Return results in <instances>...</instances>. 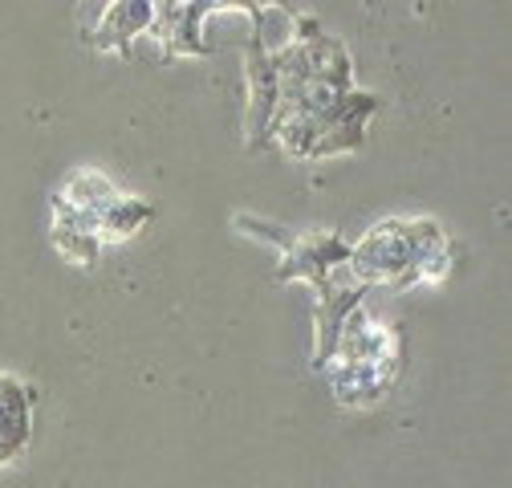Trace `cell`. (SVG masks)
Listing matches in <instances>:
<instances>
[{"mask_svg":"<svg viewBox=\"0 0 512 488\" xmlns=\"http://www.w3.org/2000/svg\"><path fill=\"white\" fill-rule=\"evenodd\" d=\"M236 232L261 236V240H277V249L285 253L281 269L273 273L277 281H309L317 289V350L313 362L326 366V358L334 354L346 318L358 310V301L366 293L362 281H342L338 265H350V244H342L338 232H285L277 224L252 220V216H236L232 220Z\"/></svg>","mask_w":512,"mask_h":488,"instance_id":"obj_1","label":"cell"},{"mask_svg":"<svg viewBox=\"0 0 512 488\" xmlns=\"http://www.w3.org/2000/svg\"><path fill=\"white\" fill-rule=\"evenodd\" d=\"M456 261L452 240L443 236L435 220H387L362 236V244L350 249V273L354 281L370 285H415V281H439Z\"/></svg>","mask_w":512,"mask_h":488,"instance_id":"obj_2","label":"cell"},{"mask_svg":"<svg viewBox=\"0 0 512 488\" xmlns=\"http://www.w3.org/2000/svg\"><path fill=\"white\" fill-rule=\"evenodd\" d=\"M326 371L334 395L346 407H366L387 395L399 375V338L366 310H354L342 326L334 354L326 358Z\"/></svg>","mask_w":512,"mask_h":488,"instance_id":"obj_3","label":"cell"},{"mask_svg":"<svg viewBox=\"0 0 512 488\" xmlns=\"http://www.w3.org/2000/svg\"><path fill=\"white\" fill-rule=\"evenodd\" d=\"M277 102H281V82L273 70V49L252 37L248 45V143L252 147H261L269 139Z\"/></svg>","mask_w":512,"mask_h":488,"instance_id":"obj_4","label":"cell"},{"mask_svg":"<svg viewBox=\"0 0 512 488\" xmlns=\"http://www.w3.org/2000/svg\"><path fill=\"white\" fill-rule=\"evenodd\" d=\"M33 440V387L13 375H0V468L25 456Z\"/></svg>","mask_w":512,"mask_h":488,"instance_id":"obj_5","label":"cell"},{"mask_svg":"<svg viewBox=\"0 0 512 488\" xmlns=\"http://www.w3.org/2000/svg\"><path fill=\"white\" fill-rule=\"evenodd\" d=\"M155 21V5H139V0H122V5H110L102 25L86 33V41L94 49H114V53H126L135 41V33L151 29Z\"/></svg>","mask_w":512,"mask_h":488,"instance_id":"obj_6","label":"cell"},{"mask_svg":"<svg viewBox=\"0 0 512 488\" xmlns=\"http://www.w3.org/2000/svg\"><path fill=\"white\" fill-rule=\"evenodd\" d=\"M212 5H155V21H151V33L159 37L163 49H179V53H196L204 57L208 45L196 37L204 13Z\"/></svg>","mask_w":512,"mask_h":488,"instance_id":"obj_7","label":"cell"},{"mask_svg":"<svg viewBox=\"0 0 512 488\" xmlns=\"http://www.w3.org/2000/svg\"><path fill=\"white\" fill-rule=\"evenodd\" d=\"M155 220V204L135 200V196H118L102 216H98V240H126L139 228H147Z\"/></svg>","mask_w":512,"mask_h":488,"instance_id":"obj_8","label":"cell"},{"mask_svg":"<svg viewBox=\"0 0 512 488\" xmlns=\"http://www.w3.org/2000/svg\"><path fill=\"white\" fill-rule=\"evenodd\" d=\"M53 244L70 265H82V269H90L102 253V240L86 228H74V224H53Z\"/></svg>","mask_w":512,"mask_h":488,"instance_id":"obj_9","label":"cell"}]
</instances>
